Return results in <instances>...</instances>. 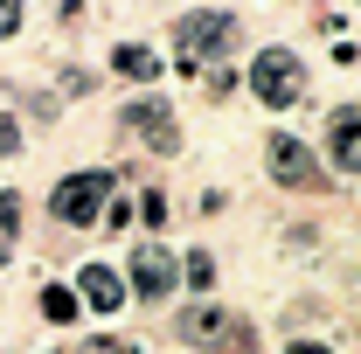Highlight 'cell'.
<instances>
[{
    "instance_id": "cell-16",
    "label": "cell",
    "mask_w": 361,
    "mask_h": 354,
    "mask_svg": "<svg viewBox=\"0 0 361 354\" xmlns=\"http://www.w3.org/2000/svg\"><path fill=\"white\" fill-rule=\"evenodd\" d=\"M7 153H21V126H14V118H0V160H7Z\"/></svg>"
},
{
    "instance_id": "cell-15",
    "label": "cell",
    "mask_w": 361,
    "mask_h": 354,
    "mask_svg": "<svg viewBox=\"0 0 361 354\" xmlns=\"http://www.w3.org/2000/svg\"><path fill=\"white\" fill-rule=\"evenodd\" d=\"M77 354H139V348H133V341H84Z\"/></svg>"
},
{
    "instance_id": "cell-7",
    "label": "cell",
    "mask_w": 361,
    "mask_h": 354,
    "mask_svg": "<svg viewBox=\"0 0 361 354\" xmlns=\"http://www.w3.org/2000/svg\"><path fill=\"white\" fill-rule=\"evenodd\" d=\"M180 285V264L167 257V250H133V278H126V292H139V299H167Z\"/></svg>"
},
{
    "instance_id": "cell-9",
    "label": "cell",
    "mask_w": 361,
    "mask_h": 354,
    "mask_svg": "<svg viewBox=\"0 0 361 354\" xmlns=\"http://www.w3.org/2000/svg\"><path fill=\"white\" fill-rule=\"evenodd\" d=\"M326 153L341 174H361V104H348L334 126H326Z\"/></svg>"
},
{
    "instance_id": "cell-1",
    "label": "cell",
    "mask_w": 361,
    "mask_h": 354,
    "mask_svg": "<svg viewBox=\"0 0 361 354\" xmlns=\"http://www.w3.org/2000/svg\"><path fill=\"white\" fill-rule=\"evenodd\" d=\"M180 341L216 348V354H257V326L229 319L223 306H188V312H180Z\"/></svg>"
},
{
    "instance_id": "cell-3",
    "label": "cell",
    "mask_w": 361,
    "mask_h": 354,
    "mask_svg": "<svg viewBox=\"0 0 361 354\" xmlns=\"http://www.w3.org/2000/svg\"><path fill=\"white\" fill-rule=\"evenodd\" d=\"M174 42H180V70L195 77L202 63H216V56L236 42V21H229V14H188L174 28Z\"/></svg>"
},
{
    "instance_id": "cell-18",
    "label": "cell",
    "mask_w": 361,
    "mask_h": 354,
    "mask_svg": "<svg viewBox=\"0 0 361 354\" xmlns=\"http://www.w3.org/2000/svg\"><path fill=\"white\" fill-rule=\"evenodd\" d=\"M7 250H14V236H0V264H7Z\"/></svg>"
},
{
    "instance_id": "cell-13",
    "label": "cell",
    "mask_w": 361,
    "mask_h": 354,
    "mask_svg": "<svg viewBox=\"0 0 361 354\" xmlns=\"http://www.w3.org/2000/svg\"><path fill=\"white\" fill-rule=\"evenodd\" d=\"M14 229H21V202L0 188V236H14Z\"/></svg>"
},
{
    "instance_id": "cell-17",
    "label": "cell",
    "mask_w": 361,
    "mask_h": 354,
    "mask_svg": "<svg viewBox=\"0 0 361 354\" xmlns=\"http://www.w3.org/2000/svg\"><path fill=\"white\" fill-rule=\"evenodd\" d=\"M292 354H326V348H319V341H292Z\"/></svg>"
},
{
    "instance_id": "cell-2",
    "label": "cell",
    "mask_w": 361,
    "mask_h": 354,
    "mask_svg": "<svg viewBox=\"0 0 361 354\" xmlns=\"http://www.w3.org/2000/svg\"><path fill=\"white\" fill-rule=\"evenodd\" d=\"M250 90L264 97L271 111H285V104L306 97V63L292 49H264V56H250Z\"/></svg>"
},
{
    "instance_id": "cell-10",
    "label": "cell",
    "mask_w": 361,
    "mask_h": 354,
    "mask_svg": "<svg viewBox=\"0 0 361 354\" xmlns=\"http://www.w3.org/2000/svg\"><path fill=\"white\" fill-rule=\"evenodd\" d=\"M111 70L133 77V84H153V77H160V56H153L146 42H118V49H111Z\"/></svg>"
},
{
    "instance_id": "cell-11",
    "label": "cell",
    "mask_w": 361,
    "mask_h": 354,
    "mask_svg": "<svg viewBox=\"0 0 361 354\" xmlns=\"http://www.w3.org/2000/svg\"><path fill=\"white\" fill-rule=\"evenodd\" d=\"M42 312L56 319V326H70V319H77V292H70V285H49V292H42Z\"/></svg>"
},
{
    "instance_id": "cell-12",
    "label": "cell",
    "mask_w": 361,
    "mask_h": 354,
    "mask_svg": "<svg viewBox=\"0 0 361 354\" xmlns=\"http://www.w3.org/2000/svg\"><path fill=\"white\" fill-rule=\"evenodd\" d=\"M180 278H188V285H195V292H209V285H216V264H209V257H202V250H195V257H188V264H180Z\"/></svg>"
},
{
    "instance_id": "cell-4",
    "label": "cell",
    "mask_w": 361,
    "mask_h": 354,
    "mask_svg": "<svg viewBox=\"0 0 361 354\" xmlns=\"http://www.w3.org/2000/svg\"><path fill=\"white\" fill-rule=\"evenodd\" d=\"M104 195H111V174H104V167H90V174L56 181L49 209H56V222H97V216H104Z\"/></svg>"
},
{
    "instance_id": "cell-5",
    "label": "cell",
    "mask_w": 361,
    "mask_h": 354,
    "mask_svg": "<svg viewBox=\"0 0 361 354\" xmlns=\"http://www.w3.org/2000/svg\"><path fill=\"white\" fill-rule=\"evenodd\" d=\"M271 174L285 181V188H306V195H313V188H326V167H319L313 160V146H306V139H292V133H271Z\"/></svg>"
},
{
    "instance_id": "cell-6",
    "label": "cell",
    "mask_w": 361,
    "mask_h": 354,
    "mask_svg": "<svg viewBox=\"0 0 361 354\" xmlns=\"http://www.w3.org/2000/svg\"><path fill=\"white\" fill-rule=\"evenodd\" d=\"M126 133H139L153 153H174L180 146V126H174V111H167L160 97H133V104H126Z\"/></svg>"
},
{
    "instance_id": "cell-14",
    "label": "cell",
    "mask_w": 361,
    "mask_h": 354,
    "mask_svg": "<svg viewBox=\"0 0 361 354\" xmlns=\"http://www.w3.org/2000/svg\"><path fill=\"white\" fill-rule=\"evenodd\" d=\"M14 28H21V0H0V42H7Z\"/></svg>"
},
{
    "instance_id": "cell-8",
    "label": "cell",
    "mask_w": 361,
    "mask_h": 354,
    "mask_svg": "<svg viewBox=\"0 0 361 354\" xmlns=\"http://www.w3.org/2000/svg\"><path fill=\"white\" fill-rule=\"evenodd\" d=\"M77 306L90 312H126V278L104 264H84V278H77Z\"/></svg>"
}]
</instances>
